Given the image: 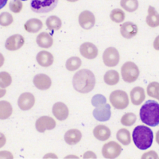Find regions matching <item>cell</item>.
Listing matches in <instances>:
<instances>
[{
    "label": "cell",
    "mask_w": 159,
    "mask_h": 159,
    "mask_svg": "<svg viewBox=\"0 0 159 159\" xmlns=\"http://www.w3.org/2000/svg\"><path fill=\"white\" fill-rule=\"evenodd\" d=\"M72 85L75 90L80 93H89L95 88L96 76L91 70L81 69L73 76Z\"/></svg>",
    "instance_id": "obj_1"
},
{
    "label": "cell",
    "mask_w": 159,
    "mask_h": 159,
    "mask_svg": "<svg viewBox=\"0 0 159 159\" xmlns=\"http://www.w3.org/2000/svg\"><path fill=\"white\" fill-rule=\"evenodd\" d=\"M139 116L144 124L150 127L159 125V103L155 100H147L142 106Z\"/></svg>",
    "instance_id": "obj_2"
},
{
    "label": "cell",
    "mask_w": 159,
    "mask_h": 159,
    "mask_svg": "<svg viewBox=\"0 0 159 159\" xmlns=\"http://www.w3.org/2000/svg\"><path fill=\"white\" fill-rule=\"evenodd\" d=\"M132 139L137 148L146 150L153 144L154 133L151 129L147 126H138L133 130Z\"/></svg>",
    "instance_id": "obj_3"
},
{
    "label": "cell",
    "mask_w": 159,
    "mask_h": 159,
    "mask_svg": "<svg viewBox=\"0 0 159 159\" xmlns=\"http://www.w3.org/2000/svg\"><path fill=\"white\" fill-rule=\"evenodd\" d=\"M140 71L136 64L132 61H127L121 68L122 78L127 83H134L139 78Z\"/></svg>",
    "instance_id": "obj_4"
},
{
    "label": "cell",
    "mask_w": 159,
    "mask_h": 159,
    "mask_svg": "<svg viewBox=\"0 0 159 159\" xmlns=\"http://www.w3.org/2000/svg\"><path fill=\"white\" fill-rule=\"evenodd\" d=\"M59 0H31L30 8L38 14L49 13L57 7Z\"/></svg>",
    "instance_id": "obj_5"
},
{
    "label": "cell",
    "mask_w": 159,
    "mask_h": 159,
    "mask_svg": "<svg viewBox=\"0 0 159 159\" xmlns=\"http://www.w3.org/2000/svg\"><path fill=\"white\" fill-rule=\"evenodd\" d=\"M110 102L113 107L119 110L127 108L129 105V98L127 92L122 90H116L110 94Z\"/></svg>",
    "instance_id": "obj_6"
},
{
    "label": "cell",
    "mask_w": 159,
    "mask_h": 159,
    "mask_svg": "<svg viewBox=\"0 0 159 159\" xmlns=\"http://www.w3.org/2000/svg\"><path fill=\"white\" fill-rule=\"evenodd\" d=\"M122 147L116 142L111 141L103 145L102 154L107 159H114L119 157L122 153Z\"/></svg>",
    "instance_id": "obj_7"
},
{
    "label": "cell",
    "mask_w": 159,
    "mask_h": 159,
    "mask_svg": "<svg viewBox=\"0 0 159 159\" xmlns=\"http://www.w3.org/2000/svg\"><path fill=\"white\" fill-rule=\"evenodd\" d=\"M120 55L119 51L115 47H108L103 52V63L107 67H115L119 63Z\"/></svg>",
    "instance_id": "obj_8"
},
{
    "label": "cell",
    "mask_w": 159,
    "mask_h": 159,
    "mask_svg": "<svg viewBox=\"0 0 159 159\" xmlns=\"http://www.w3.org/2000/svg\"><path fill=\"white\" fill-rule=\"evenodd\" d=\"M92 115L95 119L99 122L108 121L111 116V106L108 103H103V104L99 105L94 109Z\"/></svg>",
    "instance_id": "obj_9"
},
{
    "label": "cell",
    "mask_w": 159,
    "mask_h": 159,
    "mask_svg": "<svg viewBox=\"0 0 159 159\" xmlns=\"http://www.w3.org/2000/svg\"><path fill=\"white\" fill-rule=\"evenodd\" d=\"M78 21H79L80 25L84 30H89L94 26L95 23H96V18H95L93 13L91 11H84L80 14Z\"/></svg>",
    "instance_id": "obj_10"
},
{
    "label": "cell",
    "mask_w": 159,
    "mask_h": 159,
    "mask_svg": "<svg viewBox=\"0 0 159 159\" xmlns=\"http://www.w3.org/2000/svg\"><path fill=\"white\" fill-rule=\"evenodd\" d=\"M35 127L39 133H44L46 130H53L56 127V122L52 117L44 116L38 119Z\"/></svg>",
    "instance_id": "obj_11"
},
{
    "label": "cell",
    "mask_w": 159,
    "mask_h": 159,
    "mask_svg": "<svg viewBox=\"0 0 159 159\" xmlns=\"http://www.w3.org/2000/svg\"><path fill=\"white\" fill-rule=\"evenodd\" d=\"M35 104V97L30 92H24L20 95L18 99V105L22 111H29Z\"/></svg>",
    "instance_id": "obj_12"
},
{
    "label": "cell",
    "mask_w": 159,
    "mask_h": 159,
    "mask_svg": "<svg viewBox=\"0 0 159 159\" xmlns=\"http://www.w3.org/2000/svg\"><path fill=\"white\" fill-rule=\"evenodd\" d=\"M25 44V39L21 34H14L7 39L5 48L9 51H16L22 47Z\"/></svg>",
    "instance_id": "obj_13"
},
{
    "label": "cell",
    "mask_w": 159,
    "mask_h": 159,
    "mask_svg": "<svg viewBox=\"0 0 159 159\" xmlns=\"http://www.w3.org/2000/svg\"><path fill=\"white\" fill-rule=\"evenodd\" d=\"M80 52L86 59H95L98 56V49L92 42H84L80 47Z\"/></svg>",
    "instance_id": "obj_14"
},
{
    "label": "cell",
    "mask_w": 159,
    "mask_h": 159,
    "mask_svg": "<svg viewBox=\"0 0 159 159\" xmlns=\"http://www.w3.org/2000/svg\"><path fill=\"white\" fill-rule=\"evenodd\" d=\"M52 111L55 118L57 119L59 121H65V119H67L69 117V108L66 104L62 102H57L54 103V105L52 106Z\"/></svg>",
    "instance_id": "obj_15"
},
{
    "label": "cell",
    "mask_w": 159,
    "mask_h": 159,
    "mask_svg": "<svg viewBox=\"0 0 159 159\" xmlns=\"http://www.w3.org/2000/svg\"><path fill=\"white\" fill-rule=\"evenodd\" d=\"M33 83H34V84L37 89H39V90L44 91L47 90L51 87L52 80H51L50 77L46 74L40 73V74H37L34 77Z\"/></svg>",
    "instance_id": "obj_16"
},
{
    "label": "cell",
    "mask_w": 159,
    "mask_h": 159,
    "mask_svg": "<svg viewBox=\"0 0 159 159\" xmlns=\"http://www.w3.org/2000/svg\"><path fill=\"white\" fill-rule=\"evenodd\" d=\"M139 29L135 23L131 22H126L120 26V33L124 38L130 39L137 35Z\"/></svg>",
    "instance_id": "obj_17"
},
{
    "label": "cell",
    "mask_w": 159,
    "mask_h": 159,
    "mask_svg": "<svg viewBox=\"0 0 159 159\" xmlns=\"http://www.w3.org/2000/svg\"><path fill=\"white\" fill-rule=\"evenodd\" d=\"M36 60L38 65L44 68L49 67L54 61V58L52 53L46 50H42L38 52Z\"/></svg>",
    "instance_id": "obj_18"
},
{
    "label": "cell",
    "mask_w": 159,
    "mask_h": 159,
    "mask_svg": "<svg viewBox=\"0 0 159 159\" xmlns=\"http://www.w3.org/2000/svg\"><path fill=\"white\" fill-rule=\"evenodd\" d=\"M130 99L131 103L135 106L142 104L143 102L146 99V93L143 88L142 87H134V89L130 91Z\"/></svg>",
    "instance_id": "obj_19"
},
{
    "label": "cell",
    "mask_w": 159,
    "mask_h": 159,
    "mask_svg": "<svg viewBox=\"0 0 159 159\" xmlns=\"http://www.w3.org/2000/svg\"><path fill=\"white\" fill-rule=\"evenodd\" d=\"M65 141L69 145H76L80 142L82 139V133L78 129H71L65 134Z\"/></svg>",
    "instance_id": "obj_20"
},
{
    "label": "cell",
    "mask_w": 159,
    "mask_h": 159,
    "mask_svg": "<svg viewBox=\"0 0 159 159\" xmlns=\"http://www.w3.org/2000/svg\"><path fill=\"white\" fill-rule=\"evenodd\" d=\"M93 134L99 141H106L111 137V130L105 125H97L93 130Z\"/></svg>",
    "instance_id": "obj_21"
},
{
    "label": "cell",
    "mask_w": 159,
    "mask_h": 159,
    "mask_svg": "<svg viewBox=\"0 0 159 159\" xmlns=\"http://www.w3.org/2000/svg\"><path fill=\"white\" fill-rule=\"evenodd\" d=\"M36 42L39 47L43 49H49L53 44V38L49 34L42 32L36 38Z\"/></svg>",
    "instance_id": "obj_22"
},
{
    "label": "cell",
    "mask_w": 159,
    "mask_h": 159,
    "mask_svg": "<svg viewBox=\"0 0 159 159\" xmlns=\"http://www.w3.org/2000/svg\"><path fill=\"white\" fill-rule=\"evenodd\" d=\"M146 22L151 28L159 26V13L152 6L148 7V15L146 18Z\"/></svg>",
    "instance_id": "obj_23"
},
{
    "label": "cell",
    "mask_w": 159,
    "mask_h": 159,
    "mask_svg": "<svg viewBox=\"0 0 159 159\" xmlns=\"http://www.w3.org/2000/svg\"><path fill=\"white\" fill-rule=\"evenodd\" d=\"M42 27H43V23L41 20L38 18H30L24 25L25 31L31 34L39 32Z\"/></svg>",
    "instance_id": "obj_24"
},
{
    "label": "cell",
    "mask_w": 159,
    "mask_h": 159,
    "mask_svg": "<svg viewBox=\"0 0 159 159\" xmlns=\"http://www.w3.org/2000/svg\"><path fill=\"white\" fill-rule=\"evenodd\" d=\"M13 113V107L11 103L6 100L0 101V119H9Z\"/></svg>",
    "instance_id": "obj_25"
},
{
    "label": "cell",
    "mask_w": 159,
    "mask_h": 159,
    "mask_svg": "<svg viewBox=\"0 0 159 159\" xmlns=\"http://www.w3.org/2000/svg\"><path fill=\"white\" fill-rule=\"evenodd\" d=\"M103 80L107 85H110V86L117 84L119 81V72L116 70L107 71L103 76Z\"/></svg>",
    "instance_id": "obj_26"
},
{
    "label": "cell",
    "mask_w": 159,
    "mask_h": 159,
    "mask_svg": "<svg viewBox=\"0 0 159 159\" xmlns=\"http://www.w3.org/2000/svg\"><path fill=\"white\" fill-rule=\"evenodd\" d=\"M45 24H46V26H47L48 29L52 31L58 30L62 26L61 19L59 17L56 16V15H52V16L49 17L46 19Z\"/></svg>",
    "instance_id": "obj_27"
},
{
    "label": "cell",
    "mask_w": 159,
    "mask_h": 159,
    "mask_svg": "<svg viewBox=\"0 0 159 159\" xmlns=\"http://www.w3.org/2000/svg\"><path fill=\"white\" fill-rule=\"evenodd\" d=\"M116 139L119 140L120 143L124 146H128L131 142V136L128 130L125 128H122L117 132L116 134Z\"/></svg>",
    "instance_id": "obj_28"
},
{
    "label": "cell",
    "mask_w": 159,
    "mask_h": 159,
    "mask_svg": "<svg viewBox=\"0 0 159 159\" xmlns=\"http://www.w3.org/2000/svg\"><path fill=\"white\" fill-rule=\"evenodd\" d=\"M81 65L82 61L80 58L78 57H72L67 60V61L65 63V67L70 72H73L80 68Z\"/></svg>",
    "instance_id": "obj_29"
},
{
    "label": "cell",
    "mask_w": 159,
    "mask_h": 159,
    "mask_svg": "<svg viewBox=\"0 0 159 159\" xmlns=\"http://www.w3.org/2000/svg\"><path fill=\"white\" fill-rule=\"evenodd\" d=\"M120 5L122 8L127 12H134L139 8V1L138 0H121Z\"/></svg>",
    "instance_id": "obj_30"
},
{
    "label": "cell",
    "mask_w": 159,
    "mask_h": 159,
    "mask_svg": "<svg viewBox=\"0 0 159 159\" xmlns=\"http://www.w3.org/2000/svg\"><path fill=\"white\" fill-rule=\"evenodd\" d=\"M110 18L116 23H121L125 19V13L121 9H114L111 12Z\"/></svg>",
    "instance_id": "obj_31"
},
{
    "label": "cell",
    "mask_w": 159,
    "mask_h": 159,
    "mask_svg": "<svg viewBox=\"0 0 159 159\" xmlns=\"http://www.w3.org/2000/svg\"><path fill=\"white\" fill-rule=\"evenodd\" d=\"M137 120V116L134 113L128 112L123 115V117L121 118V123L126 127H130L132 125H134Z\"/></svg>",
    "instance_id": "obj_32"
},
{
    "label": "cell",
    "mask_w": 159,
    "mask_h": 159,
    "mask_svg": "<svg viewBox=\"0 0 159 159\" xmlns=\"http://www.w3.org/2000/svg\"><path fill=\"white\" fill-rule=\"evenodd\" d=\"M149 96L159 100V83L158 82H151L148 85L147 89Z\"/></svg>",
    "instance_id": "obj_33"
},
{
    "label": "cell",
    "mask_w": 159,
    "mask_h": 159,
    "mask_svg": "<svg viewBox=\"0 0 159 159\" xmlns=\"http://www.w3.org/2000/svg\"><path fill=\"white\" fill-rule=\"evenodd\" d=\"M12 83V77L7 72H0V87L2 89L9 87Z\"/></svg>",
    "instance_id": "obj_34"
},
{
    "label": "cell",
    "mask_w": 159,
    "mask_h": 159,
    "mask_svg": "<svg viewBox=\"0 0 159 159\" xmlns=\"http://www.w3.org/2000/svg\"><path fill=\"white\" fill-rule=\"evenodd\" d=\"M14 22V18L8 12H2L0 14V25L2 26H9Z\"/></svg>",
    "instance_id": "obj_35"
},
{
    "label": "cell",
    "mask_w": 159,
    "mask_h": 159,
    "mask_svg": "<svg viewBox=\"0 0 159 159\" xmlns=\"http://www.w3.org/2000/svg\"><path fill=\"white\" fill-rule=\"evenodd\" d=\"M9 7L10 10L13 13L18 14V13L22 11V8H23V4L22 2V0H12L10 2Z\"/></svg>",
    "instance_id": "obj_36"
},
{
    "label": "cell",
    "mask_w": 159,
    "mask_h": 159,
    "mask_svg": "<svg viewBox=\"0 0 159 159\" xmlns=\"http://www.w3.org/2000/svg\"><path fill=\"white\" fill-rule=\"evenodd\" d=\"M107 103V99L104 96L101 94H96L95 95L92 99V104L94 107H97L99 105L103 104V103Z\"/></svg>",
    "instance_id": "obj_37"
},
{
    "label": "cell",
    "mask_w": 159,
    "mask_h": 159,
    "mask_svg": "<svg viewBox=\"0 0 159 159\" xmlns=\"http://www.w3.org/2000/svg\"><path fill=\"white\" fill-rule=\"evenodd\" d=\"M152 159V158H158V155L155 151H148L147 153H145L142 156V159Z\"/></svg>",
    "instance_id": "obj_38"
},
{
    "label": "cell",
    "mask_w": 159,
    "mask_h": 159,
    "mask_svg": "<svg viewBox=\"0 0 159 159\" xmlns=\"http://www.w3.org/2000/svg\"><path fill=\"white\" fill-rule=\"evenodd\" d=\"M0 158L12 159L14 158V156L9 151H0Z\"/></svg>",
    "instance_id": "obj_39"
},
{
    "label": "cell",
    "mask_w": 159,
    "mask_h": 159,
    "mask_svg": "<svg viewBox=\"0 0 159 159\" xmlns=\"http://www.w3.org/2000/svg\"><path fill=\"white\" fill-rule=\"evenodd\" d=\"M6 143H7V138L2 132H0V148L3 147L5 146Z\"/></svg>",
    "instance_id": "obj_40"
},
{
    "label": "cell",
    "mask_w": 159,
    "mask_h": 159,
    "mask_svg": "<svg viewBox=\"0 0 159 159\" xmlns=\"http://www.w3.org/2000/svg\"><path fill=\"white\" fill-rule=\"evenodd\" d=\"M83 157L84 158H95L96 159L97 157H96V155L94 154V153H93V152L88 151V152H86V153H84Z\"/></svg>",
    "instance_id": "obj_41"
},
{
    "label": "cell",
    "mask_w": 159,
    "mask_h": 159,
    "mask_svg": "<svg viewBox=\"0 0 159 159\" xmlns=\"http://www.w3.org/2000/svg\"><path fill=\"white\" fill-rule=\"evenodd\" d=\"M153 45H154V49L159 51V35H158V36L156 37V38L154 39V44H153Z\"/></svg>",
    "instance_id": "obj_42"
},
{
    "label": "cell",
    "mask_w": 159,
    "mask_h": 159,
    "mask_svg": "<svg viewBox=\"0 0 159 159\" xmlns=\"http://www.w3.org/2000/svg\"><path fill=\"white\" fill-rule=\"evenodd\" d=\"M6 93H7V90L5 89H2V88L0 87V99L6 95Z\"/></svg>",
    "instance_id": "obj_43"
},
{
    "label": "cell",
    "mask_w": 159,
    "mask_h": 159,
    "mask_svg": "<svg viewBox=\"0 0 159 159\" xmlns=\"http://www.w3.org/2000/svg\"><path fill=\"white\" fill-rule=\"evenodd\" d=\"M8 0H0V10L2 9L6 6V4L7 3Z\"/></svg>",
    "instance_id": "obj_44"
},
{
    "label": "cell",
    "mask_w": 159,
    "mask_h": 159,
    "mask_svg": "<svg viewBox=\"0 0 159 159\" xmlns=\"http://www.w3.org/2000/svg\"><path fill=\"white\" fill-rule=\"evenodd\" d=\"M4 62H5V58H4L3 55L0 52V68L4 65Z\"/></svg>",
    "instance_id": "obj_45"
},
{
    "label": "cell",
    "mask_w": 159,
    "mask_h": 159,
    "mask_svg": "<svg viewBox=\"0 0 159 159\" xmlns=\"http://www.w3.org/2000/svg\"><path fill=\"white\" fill-rule=\"evenodd\" d=\"M156 142H157V144L159 145V130H157V133H156Z\"/></svg>",
    "instance_id": "obj_46"
},
{
    "label": "cell",
    "mask_w": 159,
    "mask_h": 159,
    "mask_svg": "<svg viewBox=\"0 0 159 159\" xmlns=\"http://www.w3.org/2000/svg\"><path fill=\"white\" fill-rule=\"evenodd\" d=\"M66 1H68V2H77V1H79V0H66Z\"/></svg>",
    "instance_id": "obj_47"
},
{
    "label": "cell",
    "mask_w": 159,
    "mask_h": 159,
    "mask_svg": "<svg viewBox=\"0 0 159 159\" xmlns=\"http://www.w3.org/2000/svg\"><path fill=\"white\" fill-rule=\"evenodd\" d=\"M22 1H27V0H22Z\"/></svg>",
    "instance_id": "obj_48"
}]
</instances>
